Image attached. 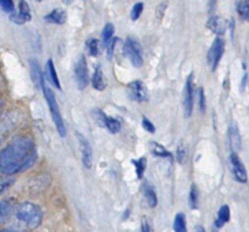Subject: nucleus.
<instances>
[{
    "mask_svg": "<svg viewBox=\"0 0 249 232\" xmlns=\"http://www.w3.org/2000/svg\"><path fill=\"white\" fill-rule=\"evenodd\" d=\"M174 232H188V225H186V217L183 213H177L173 223Z\"/></svg>",
    "mask_w": 249,
    "mask_h": 232,
    "instance_id": "4be33fe9",
    "label": "nucleus"
},
{
    "mask_svg": "<svg viewBox=\"0 0 249 232\" xmlns=\"http://www.w3.org/2000/svg\"><path fill=\"white\" fill-rule=\"evenodd\" d=\"M124 55L132 62V65L134 67L139 68V67L142 66V62H144V59H142V50H141V45H140L137 40H134L132 37L126 38L124 45Z\"/></svg>",
    "mask_w": 249,
    "mask_h": 232,
    "instance_id": "20e7f679",
    "label": "nucleus"
},
{
    "mask_svg": "<svg viewBox=\"0 0 249 232\" xmlns=\"http://www.w3.org/2000/svg\"><path fill=\"white\" fill-rule=\"evenodd\" d=\"M177 160L181 163V164H183L185 163V160H186V149L183 148L182 145L178 146V149H177V154H176Z\"/></svg>",
    "mask_w": 249,
    "mask_h": 232,
    "instance_id": "72a5a7b5",
    "label": "nucleus"
},
{
    "mask_svg": "<svg viewBox=\"0 0 249 232\" xmlns=\"http://www.w3.org/2000/svg\"><path fill=\"white\" fill-rule=\"evenodd\" d=\"M142 10H144V4L142 3H136L134 4V7L132 10V14H130L133 21H137L139 19L141 14H142Z\"/></svg>",
    "mask_w": 249,
    "mask_h": 232,
    "instance_id": "7c9ffc66",
    "label": "nucleus"
},
{
    "mask_svg": "<svg viewBox=\"0 0 249 232\" xmlns=\"http://www.w3.org/2000/svg\"><path fill=\"white\" fill-rule=\"evenodd\" d=\"M198 105H200V111L204 112L205 111V96H204V90L203 87L198 89Z\"/></svg>",
    "mask_w": 249,
    "mask_h": 232,
    "instance_id": "f704fd0d",
    "label": "nucleus"
},
{
    "mask_svg": "<svg viewBox=\"0 0 249 232\" xmlns=\"http://www.w3.org/2000/svg\"><path fill=\"white\" fill-rule=\"evenodd\" d=\"M133 164H134V167H136V175H137V178L141 179V178L144 176L145 168H147V159H145V157H141V159L139 160H134Z\"/></svg>",
    "mask_w": 249,
    "mask_h": 232,
    "instance_id": "a878e982",
    "label": "nucleus"
},
{
    "mask_svg": "<svg viewBox=\"0 0 249 232\" xmlns=\"http://www.w3.org/2000/svg\"><path fill=\"white\" fill-rule=\"evenodd\" d=\"M93 115H95L97 123L100 124V126H103L106 130L110 131L111 134H117V133H119L121 127H122V123H121L119 119L106 115L102 109H95V111H93Z\"/></svg>",
    "mask_w": 249,
    "mask_h": 232,
    "instance_id": "0eeeda50",
    "label": "nucleus"
},
{
    "mask_svg": "<svg viewBox=\"0 0 249 232\" xmlns=\"http://www.w3.org/2000/svg\"><path fill=\"white\" fill-rule=\"evenodd\" d=\"M118 43V38H111L110 41H108V44L106 45V50H107V58L108 59H112V56H114V50H115V44Z\"/></svg>",
    "mask_w": 249,
    "mask_h": 232,
    "instance_id": "2f4dec72",
    "label": "nucleus"
},
{
    "mask_svg": "<svg viewBox=\"0 0 249 232\" xmlns=\"http://www.w3.org/2000/svg\"><path fill=\"white\" fill-rule=\"evenodd\" d=\"M229 141H230V146L233 149V153H237V150L241 149V135L240 131L237 129V126H230L229 127Z\"/></svg>",
    "mask_w": 249,
    "mask_h": 232,
    "instance_id": "2eb2a0df",
    "label": "nucleus"
},
{
    "mask_svg": "<svg viewBox=\"0 0 249 232\" xmlns=\"http://www.w3.org/2000/svg\"><path fill=\"white\" fill-rule=\"evenodd\" d=\"M38 85L41 87V92L44 95V99L47 104H48V108H50V114H51L52 120H53V124L58 130L59 135L60 137H66L67 129L66 124H65V120H63V116L60 114V109H59L58 101H56V97H55V93L52 90L51 87L48 86L47 83V80H45L44 74L41 75V78L38 81Z\"/></svg>",
    "mask_w": 249,
    "mask_h": 232,
    "instance_id": "7ed1b4c3",
    "label": "nucleus"
},
{
    "mask_svg": "<svg viewBox=\"0 0 249 232\" xmlns=\"http://www.w3.org/2000/svg\"><path fill=\"white\" fill-rule=\"evenodd\" d=\"M142 193H144V197L147 199V203L151 206V208H155L158 205V196H156V191L155 189L148 184V183H144L142 184Z\"/></svg>",
    "mask_w": 249,
    "mask_h": 232,
    "instance_id": "a211bd4d",
    "label": "nucleus"
},
{
    "mask_svg": "<svg viewBox=\"0 0 249 232\" xmlns=\"http://www.w3.org/2000/svg\"><path fill=\"white\" fill-rule=\"evenodd\" d=\"M207 26H208V29H211V32H213L218 36H222L225 33V23L222 22L219 17H211L207 22Z\"/></svg>",
    "mask_w": 249,
    "mask_h": 232,
    "instance_id": "6ab92c4d",
    "label": "nucleus"
},
{
    "mask_svg": "<svg viewBox=\"0 0 249 232\" xmlns=\"http://www.w3.org/2000/svg\"><path fill=\"white\" fill-rule=\"evenodd\" d=\"M62 1H63V3H65V4H67V6H69V4H71V3H73V0H62Z\"/></svg>",
    "mask_w": 249,
    "mask_h": 232,
    "instance_id": "a19ab883",
    "label": "nucleus"
},
{
    "mask_svg": "<svg viewBox=\"0 0 249 232\" xmlns=\"http://www.w3.org/2000/svg\"><path fill=\"white\" fill-rule=\"evenodd\" d=\"M1 105H3V102H1V100H0V109H1Z\"/></svg>",
    "mask_w": 249,
    "mask_h": 232,
    "instance_id": "79ce46f5",
    "label": "nucleus"
},
{
    "mask_svg": "<svg viewBox=\"0 0 249 232\" xmlns=\"http://www.w3.org/2000/svg\"><path fill=\"white\" fill-rule=\"evenodd\" d=\"M75 138H77L78 146H80L82 164H84V167L85 168L90 169V168H92V164H93V150H92V146L89 144L88 139L84 137L81 133H78V131H75Z\"/></svg>",
    "mask_w": 249,
    "mask_h": 232,
    "instance_id": "6e6552de",
    "label": "nucleus"
},
{
    "mask_svg": "<svg viewBox=\"0 0 249 232\" xmlns=\"http://www.w3.org/2000/svg\"><path fill=\"white\" fill-rule=\"evenodd\" d=\"M223 52H225V41L222 37H216V40L213 41L208 55H207V60H208V65L211 66L213 71H215L219 66V62L222 56H223Z\"/></svg>",
    "mask_w": 249,
    "mask_h": 232,
    "instance_id": "1a4fd4ad",
    "label": "nucleus"
},
{
    "mask_svg": "<svg viewBox=\"0 0 249 232\" xmlns=\"http://www.w3.org/2000/svg\"><path fill=\"white\" fill-rule=\"evenodd\" d=\"M151 150H152V153H154L155 156H158V157L173 159V154H171L166 148H163L161 145H159L158 142H152V144H151Z\"/></svg>",
    "mask_w": 249,
    "mask_h": 232,
    "instance_id": "5701e85b",
    "label": "nucleus"
},
{
    "mask_svg": "<svg viewBox=\"0 0 249 232\" xmlns=\"http://www.w3.org/2000/svg\"><path fill=\"white\" fill-rule=\"evenodd\" d=\"M47 73H48V77H50V81H51L52 85L60 90L62 85L59 82L58 73H56V68H55V65H53V60L52 59H48V62H47Z\"/></svg>",
    "mask_w": 249,
    "mask_h": 232,
    "instance_id": "aec40b11",
    "label": "nucleus"
},
{
    "mask_svg": "<svg viewBox=\"0 0 249 232\" xmlns=\"http://www.w3.org/2000/svg\"><path fill=\"white\" fill-rule=\"evenodd\" d=\"M37 161V149L33 138L28 135L14 138L0 150V174L6 176L21 174Z\"/></svg>",
    "mask_w": 249,
    "mask_h": 232,
    "instance_id": "f257e3e1",
    "label": "nucleus"
},
{
    "mask_svg": "<svg viewBox=\"0 0 249 232\" xmlns=\"http://www.w3.org/2000/svg\"><path fill=\"white\" fill-rule=\"evenodd\" d=\"M141 123H142V127H144L148 133H152V134H154L155 131H156L154 123L148 119L147 116H142V117H141Z\"/></svg>",
    "mask_w": 249,
    "mask_h": 232,
    "instance_id": "473e14b6",
    "label": "nucleus"
},
{
    "mask_svg": "<svg viewBox=\"0 0 249 232\" xmlns=\"http://www.w3.org/2000/svg\"><path fill=\"white\" fill-rule=\"evenodd\" d=\"M247 78H248V77H247V75H245V77H244V80H242V90H244V87H245V85H247Z\"/></svg>",
    "mask_w": 249,
    "mask_h": 232,
    "instance_id": "58836bf2",
    "label": "nucleus"
},
{
    "mask_svg": "<svg viewBox=\"0 0 249 232\" xmlns=\"http://www.w3.org/2000/svg\"><path fill=\"white\" fill-rule=\"evenodd\" d=\"M114 32H115V28H114V25L112 23H107L106 26H104V29H103L102 33V44L103 47H106L108 41H110L112 36H114Z\"/></svg>",
    "mask_w": 249,
    "mask_h": 232,
    "instance_id": "393cba45",
    "label": "nucleus"
},
{
    "mask_svg": "<svg viewBox=\"0 0 249 232\" xmlns=\"http://www.w3.org/2000/svg\"><path fill=\"white\" fill-rule=\"evenodd\" d=\"M37 1H43V0H37Z\"/></svg>",
    "mask_w": 249,
    "mask_h": 232,
    "instance_id": "37998d69",
    "label": "nucleus"
},
{
    "mask_svg": "<svg viewBox=\"0 0 249 232\" xmlns=\"http://www.w3.org/2000/svg\"><path fill=\"white\" fill-rule=\"evenodd\" d=\"M230 168H231V172H233V176L237 182L240 183H247L248 181V174H247V169L244 167L242 161L238 157L237 153H233L230 154Z\"/></svg>",
    "mask_w": 249,
    "mask_h": 232,
    "instance_id": "f8f14e48",
    "label": "nucleus"
},
{
    "mask_svg": "<svg viewBox=\"0 0 249 232\" xmlns=\"http://www.w3.org/2000/svg\"><path fill=\"white\" fill-rule=\"evenodd\" d=\"M30 70H32V77H33V80L36 83H38V81L41 78V75H43V71H41V68H40V66L37 63V60H30Z\"/></svg>",
    "mask_w": 249,
    "mask_h": 232,
    "instance_id": "cd10ccee",
    "label": "nucleus"
},
{
    "mask_svg": "<svg viewBox=\"0 0 249 232\" xmlns=\"http://www.w3.org/2000/svg\"><path fill=\"white\" fill-rule=\"evenodd\" d=\"M230 221V208L227 205L220 206V209L216 213V218H215V227L216 228H222L223 225L227 224Z\"/></svg>",
    "mask_w": 249,
    "mask_h": 232,
    "instance_id": "f3484780",
    "label": "nucleus"
},
{
    "mask_svg": "<svg viewBox=\"0 0 249 232\" xmlns=\"http://www.w3.org/2000/svg\"><path fill=\"white\" fill-rule=\"evenodd\" d=\"M10 19L14 23H17V25H23V23L29 22L32 19L29 4L25 0H19L18 1V7L15 8L14 11L10 14Z\"/></svg>",
    "mask_w": 249,
    "mask_h": 232,
    "instance_id": "9b49d317",
    "label": "nucleus"
},
{
    "mask_svg": "<svg viewBox=\"0 0 249 232\" xmlns=\"http://www.w3.org/2000/svg\"><path fill=\"white\" fill-rule=\"evenodd\" d=\"M127 95L136 102H145L148 100V89L142 81H133L127 85Z\"/></svg>",
    "mask_w": 249,
    "mask_h": 232,
    "instance_id": "9d476101",
    "label": "nucleus"
},
{
    "mask_svg": "<svg viewBox=\"0 0 249 232\" xmlns=\"http://www.w3.org/2000/svg\"><path fill=\"white\" fill-rule=\"evenodd\" d=\"M90 82H92V86L95 87L96 90H99V92H102V90L106 89L107 83H106V78H104V74H103L102 66H96Z\"/></svg>",
    "mask_w": 249,
    "mask_h": 232,
    "instance_id": "4468645a",
    "label": "nucleus"
},
{
    "mask_svg": "<svg viewBox=\"0 0 249 232\" xmlns=\"http://www.w3.org/2000/svg\"><path fill=\"white\" fill-rule=\"evenodd\" d=\"M182 104L185 116L189 117L195 108V83H193V74H189L188 80L185 82L182 95Z\"/></svg>",
    "mask_w": 249,
    "mask_h": 232,
    "instance_id": "39448f33",
    "label": "nucleus"
},
{
    "mask_svg": "<svg viewBox=\"0 0 249 232\" xmlns=\"http://www.w3.org/2000/svg\"><path fill=\"white\" fill-rule=\"evenodd\" d=\"M74 78L77 82V86L80 90H84L89 83V73H88V63L85 56H80L77 63L74 66Z\"/></svg>",
    "mask_w": 249,
    "mask_h": 232,
    "instance_id": "423d86ee",
    "label": "nucleus"
},
{
    "mask_svg": "<svg viewBox=\"0 0 249 232\" xmlns=\"http://www.w3.org/2000/svg\"><path fill=\"white\" fill-rule=\"evenodd\" d=\"M87 50L90 56H99L100 55V41L97 38H89L87 41Z\"/></svg>",
    "mask_w": 249,
    "mask_h": 232,
    "instance_id": "b1692460",
    "label": "nucleus"
},
{
    "mask_svg": "<svg viewBox=\"0 0 249 232\" xmlns=\"http://www.w3.org/2000/svg\"><path fill=\"white\" fill-rule=\"evenodd\" d=\"M189 205H191V209L198 208V189L196 184H192L191 191H189Z\"/></svg>",
    "mask_w": 249,
    "mask_h": 232,
    "instance_id": "bb28decb",
    "label": "nucleus"
},
{
    "mask_svg": "<svg viewBox=\"0 0 249 232\" xmlns=\"http://www.w3.org/2000/svg\"><path fill=\"white\" fill-rule=\"evenodd\" d=\"M196 232H205L204 228L201 227V225H198V227H196Z\"/></svg>",
    "mask_w": 249,
    "mask_h": 232,
    "instance_id": "ea45409f",
    "label": "nucleus"
},
{
    "mask_svg": "<svg viewBox=\"0 0 249 232\" xmlns=\"http://www.w3.org/2000/svg\"><path fill=\"white\" fill-rule=\"evenodd\" d=\"M140 232H152V227H151V224H149V221H148L147 218H142Z\"/></svg>",
    "mask_w": 249,
    "mask_h": 232,
    "instance_id": "c9c22d12",
    "label": "nucleus"
},
{
    "mask_svg": "<svg viewBox=\"0 0 249 232\" xmlns=\"http://www.w3.org/2000/svg\"><path fill=\"white\" fill-rule=\"evenodd\" d=\"M0 232H26L22 228H17V227H6V228H0Z\"/></svg>",
    "mask_w": 249,
    "mask_h": 232,
    "instance_id": "4c0bfd02",
    "label": "nucleus"
},
{
    "mask_svg": "<svg viewBox=\"0 0 249 232\" xmlns=\"http://www.w3.org/2000/svg\"><path fill=\"white\" fill-rule=\"evenodd\" d=\"M235 10L244 21L249 18V0H235Z\"/></svg>",
    "mask_w": 249,
    "mask_h": 232,
    "instance_id": "412c9836",
    "label": "nucleus"
},
{
    "mask_svg": "<svg viewBox=\"0 0 249 232\" xmlns=\"http://www.w3.org/2000/svg\"><path fill=\"white\" fill-rule=\"evenodd\" d=\"M14 178H0V196H3L14 184Z\"/></svg>",
    "mask_w": 249,
    "mask_h": 232,
    "instance_id": "c85d7f7f",
    "label": "nucleus"
},
{
    "mask_svg": "<svg viewBox=\"0 0 249 232\" xmlns=\"http://www.w3.org/2000/svg\"><path fill=\"white\" fill-rule=\"evenodd\" d=\"M166 7H167V1H163V3L159 4V7H158V18H159V19L163 18L164 11H166Z\"/></svg>",
    "mask_w": 249,
    "mask_h": 232,
    "instance_id": "e433bc0d",
    "label": "nucleus"
},
{
    "mask_svg": "<svg viewBox=\"0 0 249 232\" xmlns=\"http://www.w3.org/2000/svg\"><path fill=\"white\" fill-rule=\"evenodd\" d=\"M66 11L62 8H56L51 11L50 14L45 15V21L51 22V23H56V25H63L66 22Z\"/></svg>",
    "mask_w": 249,
    "mask_h": 232,
    "instance_id": "dca6fc26",
    "label": "nucleus"
},
{
    "mask_svg": "<svg viewBox=\"0 0 249 232\" xmlns=\"http://www.w3.org/2000/svg\"><path fill=\"white\" fill-rule=\"evenodd\" d=\"M0 10H1L3 13L11 14L15 10L14 0H0Z\"/></svg>",
    "mask_w": 249,
    "mask_h": 232,
    "instance_id": "c756f323",
    "label": "nucleus"
},
{
    "mask_svg": "<svg viewBox=\"0 0 249 232\" xmlns=\"http://www.w3.org/2000/svg\"><path fill=\"white\" fill-rule=\"evenodd\" d=\"M15 208H17V201L14 198L0 199V225L7 223L10 217L14 215Z\"/></svg>",
    "mask_w": 249,
    "mask_h": 232,
    "instance_id": "ddd939ff",
    "label": "nucleus"
},
{
    "mask_svg": "<svg viewBox=\"0 0 249 232\" xmlns=\"http://www.w3.org/2000/svg\"><path fill=\"white\" fill-rule=\"evenodd\" d=\"M14 215L18 223L30 231L38 228L44 218V213L41 211V208L33 202H22L17 205Z\"/></svg>",
    "mask_w": 249,
    "mask_h": 232,
    "instance_id": "f03ea898",
    "label": "nucleus"
}]
</instances>
